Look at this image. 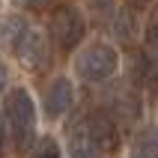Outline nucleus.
<instances>
[{
    "instance_id": "obj_1",
    "label": "nucleus",
    "mask_w": 158,
    "mask_h": 158,
    "mask_svg": "<svg viewBox=\"0 0 158 158\" xmlns=\"http://www.w3.org/2000/svg\"><path fill=\"white\" fill-rule=\"evenodd\" d=\"M3 116H6V134L18 149H27L36 131V107L24 87L9 89L3 98Z\"/></svg>"
},
{
    "instance_id": "obj_2",
    "label": "nucleus",
    "mask_w": 158,
    "mask_h": 158,
    "mask_svg": "<svg viewBox=\"0 0 158 158\" xmlns=\"http://www.w3.org/2000/svg\"><path fill=\"white\" fill-rule=\"evenodd\" d=\"M12 51H15L18 63L27 66V69H42L48 63V45H45V36L33 27H27L24 21L18 18H9V33H6Z\"/></svg>"
},
{
    "instance_id": "obj_3",
    "label": "nucleus",
    "mask_w": 158,
    "mask_h": 158,
    "mask_svg": "<svg viewBox=\"0 0 158 158\" xmlns=\"http://www.w3.org/2000/svg\"><path fill=\"white\" fill-rule=\"evenodd\" d=\"M119 66V57L110 45L105 42H93L87 45L84 51H81L78 63H75V69H78V78L87 81V84H98V81H107L110 75L116 72Z\"/></svg>"
},
{
    "instance_id": "obj_4",
    "label": "nucleus",
    "mask_w": 158,
    "mask_h": 158,
    "mask_svg": "<svg viewBox=\"0 0 158 158\" xmlns=\"http://www.w3.org/2000/svg\"><path fill=\"white\" fill-rule=\"evenodd\" d=\"M48 33H51V39L57 42L60 51H72V48L81 45V39L87 33L84 15H81L75 6H57L51 21H48Z\"/></svg>"
},
{
    "instance_id": "obj_5",
    "label": "nucleus",
    "mask_w": 158,
    "mask_h": 158,
    "mask_svg": "<svg viewBox=\"0 0 158 158\" xmlns=\"http://www.w3.org/2000/svg\"><path fill=\"white\" fill-rule=\"evenodd\" d=\"M87 134L102 155H110L119 149V123L105 110H96L87 116Z\"/></svg>"
},
{
    "instance_id": "obj_6",
    "label": "nucleus",
    "mask_w": 158,
    "mask_h": 158,
    "mask_svg": "<svg viewBox=\"0 0 158 158\" xmlns=\"http://www.w3.org/2000/svg\"><path fill=\"white\" fill-rule=\"evenodd\" d=\"M72 105H75V89H72V81H69V78L51 81V84H48V89H45V114L51 116V119H57V116H63Z\"/></svg>"
},
{
    "instance_id": "obj_7",
    "label": "nucleus",
    "mask_w": 158,
    "mask_h": 158,
    "mask_svg": "<svg viewBox=\"0 0 158 158\" xmlns=\"http://www.w3.org/2000/svg\"><path fill=\"white\" fill-rule=\"evenodd\" d=\"M128 81H131L134 87H143V89L155 87V81H158V60L149 57V54H143V51H134L131 57H128Z\"/></svg>"
},
{
    "instance_id": "obj_8",
    "label": "nucleus",
    "mask_w": 158,
    "mask_h": 158,
    "mask_svg": "<svg viewBox=\"0 0 158 158\" xmlns=\"http://www.w3.org/2000/svg\"><path fill=\"white\" fill-rule=\"evenodd\" d=\"M131 158H158V128L146 125L134 134L131 140Z\"/></svg>"
},
{
    "instance_id": "obj_9",
    "label": "nucleus",
    "mask_w": 158,
    "mask_h": 158,
    "mask_svg": "<svg viewBox=\"0 0 158 158\" xmlns=\"http://www.w3.org/2000/svg\"><path fill=\"white\" fill-rule=\"evenodd\" d=\"M114 107H116V114L123 110L119 123H134L137 114H140V105H137V98H134V96H114Z\"/></svg>"
},
{
    "instance_id": "obj_10",
    "label": "nucleus",
    "mask_w": 158,
    "mask_h": 158,
    "mask_svg": "<svg viewBox=\"0 0 158 158\" xmlns=\"http://www.w3.org/2000/svg\"><path fill=\"white\" fill-rule=\"evenodd\" d=\"M110 27L116 30V36H119L123 42H131L134 24H131V18H128V12H125V9H116V15H114V21H110Z\"/></svg>"
},
{
    "instance_id": "obj_11",
    "label": "nucleus",
    "mask_w": 158,
    "mask_h": 158,
    "mask_svg": "<svg viewBox=\"0 0 158 158\" xmlns=\"http://www.w3.org/2000/svg\"><path fill=\"white\" fill-rule=\"evenodd\" d=\"M33 158H60V143L54 137H42L33 149Z\"/></svg>"
},
{
    "instance_id": "obj_12",
    "label": "nucleus",
    "mask_w": 158,
    "mask_h": 158,
    "mask_svg": "<svg viewBox=\"0 0 158 158\" xmlns=\"http://www.w3.org/2000/svg\"><path fill=\"white\" fill-rule=\"evenodd\" d=\"M146 39H149V45H158V3L149 12V21H146Z\"/></svg>"
},
{
    "instance_id": "obj_13",
    "label": "nucleus",
    "mask_w": 158,
    "mask_h": 158,
    "mask_svg": "<svg viewBox=\"0 0 158 158\" xmlns=\"http://www.w3.org/2000/svg\"><path fill=\"white\" fill-rule=\"evenodd\" d=\"M21 3H24V6H30V9H45L51 0H21Z\"/></svg>"
},
{
    "instance_id": "obj_14",
    "label": "nucleus",
    "mask_w": 158,
    "mask_h": 158,
    "mask_svg": "<svg viewBox=\"0 0 158 158\" xmlns=\"http://www.w3.org/2000/svg\"><path fill=\"white\" fill-rule=\"evenodd\" d=\"M128 3H131V6H134V9H143V6H149L152 0H128Z\"/></svg>"
}]
</instances>
